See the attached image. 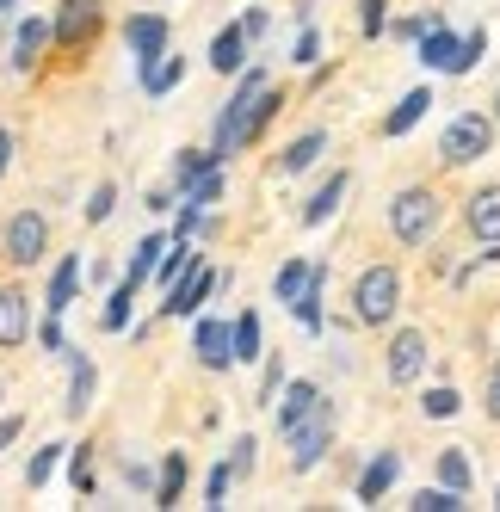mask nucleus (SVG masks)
Segmentation results:
<instances>
[{"label":"nucleus","instance_id":"nucleus-1","mask_svg":"<svg viewBox=\"0 0 500 512\" xmlns=\"http://www.w3.org/2000/svg\"><path fill=\"white\" fill-rule=\"evenodd\" d=\"M272 93H266V75H247L241 81V93H235V105H229V112H223V124H217V161L223 155H235L241 149V142H254V130L272 118Z\"/></svg>","mask_w":500,"mask_h":512},{"label":"nucleus","instance_id":"nucleus-7","mask_svg":"<svg viewBox=\"0 0 500 512\" xmlns=\"http://www.w3.org/2000/svg\"><path fill=\"white\" fill-rule=\"evenodd\" d=\"M124 38H130V50H136V62L149 68V62H161V56H167V19H155V13H136Z\"/></svg>","mask_w":500,"mask_h":512},{"label":"nucleus","instance_id":"nucleus-25","mask_svg":"<svg viewBox=\"0 0 500 512\" xmlns=\"http://www.w3.org/2000/svg\"><path fill=\"white\" fill-rule=\"evenodd\" d=\"M180 81H186V62H149V68H142V87H149V93H167Z\"/></svg>","mask_w":500,"mask_h":512},{"label":"nucleus","instance_id":"nucleus-27","mask_svg":"<svg viewBox=\"0 0 500 512\" xmlns=\"http://www.w3.org/2000/svg\"><path fill=\"white\" fill-rule=\"evenodd\" d=\"M457 506H463L457 488H420L414 494V512H457Z\"/></svg>","mask_w":500,"mask_h":512},{"label":"nucleus","instance_id":"nucleus-40","mask_svg":"<svg viewBox=\"0 0 500 512\" xmlns=\"http://www.w3.org/2000/svg\"><path fill=\"white\" fill-rule=\"evenodd\" d=\"M266 25H272L266 13H247V19H241V31H247V38H266Z\"/></svg>","mask_w":500,"mask_h":512},{"label":"nucleus","instance_id":"nucleus-15","mask_svg":"<svg viewBox=\"0 0 500 512\" xmlns=\"http://www.w3.org/2000/svg\"><path fill=\"white\" fill-rule=\"evenodd\" d=\"M426 112H433V93H426V87H414V93L396 105V112H389V124H383V130H389V136H408V130H414Z\"/></svg>","mask_w":500,"mask_h":512},{"label":"nucleus","instance_id":"nucleus-19","mask_svg":"<svg viewBox=\"0 0 500 512\" xmlns=\"http://www.w3.org/2000/svg\"><path fill=\"white\" fill-rule=\"evenodd\" d=\"M75 284H81V260H62L56 278H50V315H62L68 303H75Z\"/></svg>","mask_w":500,"mask_h":512},{"label":"nucleus","instance_id":"nucleus-44","mask_svg":"<svg viewBox=\"0 0 500 512\" xmlns=\"http://www.w3.org/2000/svg\"><path fill=\"white\" fill-rule=\"evenodd\" d=\"M7 7H19V0H0V13H7Z\"/></svg>","mask_w":500,"mask_h":512},{"label":"nucleus","instance_id":"nucleus-17","mask_svg":"<svg viewBox=\"0 0 500 512\" xmlns=\"http://www.w3.org/2000/svg\"><path fill=\"white\" fill-rule=\"evenodd\" d=\"M321 284H328V272L309 266V284L291 297V309H297V321H303V327H321Z\"/></svg>","mask_w":500,"mask_h":512},{"label":"nucleus","instance_id":"nucleus-3","mask_svg":"<svg viewBox=\"0 0 500 512\" xmlns=\"http://www.w3.org/2000/svg\"><path fill=\"white\" fill-rule=\"evenodd\" d=\"M396 297H402V278L389 266H371V272H359V284H352V309H359V321H371V327L396 315Z\"/></svg>","mask_w":500,"mask_h":512},{"label":"nucleus","instance_id":"nucleus-43","mask_svg":"<svg viewBox=\"0 0 500 512\" xmlns=\"http://www.w3.org/2000/svg\"><path fill=\"white\" fill-rule=\"evenodd\" d=\"M494 124H500V93H494Z\"/></svg>","mask_w":500,"mask_h":512},{"label":"nucleus","instance_id":"nucleus-16","mask_svg":"<svg viewBox=\"0 0 500 512\" xmlns=\"http://www.w3.org/2000/svg\"><path fill=\"white\" fill-rule=\"evenodd\" d=\"M210 62H217V75H229V68H241V62H247V31H241V25L217 31V44H210Z\"/></svg>","mask_w":500,"mask_h":512},{"label":"nucleus","instance_id":"nucleus-22","mask_svg":"<svg viewBox=\"0 0 500 512\" xmlns=\"http://www.w3.org/2000/svg\"><path fill=\"white\" fill-rule=\"evenodd\" d=\"M44 44H50V25H44V19H25V25H19V68L38 62Z\"/></svg>","mask_w":500,"mask_h":512},{"label":"nucleus","instance_id":"nucleus-42","mask_svg":"<svg viewBox=\"0 0 500 512\" xmlns=\"http://www.w3.org/2000/svg\"><path fill=\"white\" fill-rule=\"evenodd\" d=\"M7 155H13V136L0 130V173H7Z\"/></svg>","mask_w":500,"mask_h":512},{"label":"nucleus","instance_id":"nucleus-5","mask_svg":"<svg viewBox=\"0 0 500 512\" xmlns=\"http://www.w3.org/2000/svg\"><path fill=\"white\" fill-rule=\"evenodd\" d=\"M44 241H50V223L38 210H19L13 223H7V260L13 266H38L44 260Z\"/></svg>","mask_w":500,"mask_h":512},{"label":"nucleus","instance_id":"nucleus-21","mask_svg":"<svg viewBox=\"0 0 500 512\" xmlns=\"http://www.w3.org/2000/svg\"><path fill=\"white\" fill-rule=\"evenodd\" d=\"M321 155H328V136H321V130H309L303 142H291V155H284V173H303V167H315Z\"/></svg>","mask_w":500,"mask_h":512},{"label":"nucleus","instance_id":"nucleus-28","mask_svg":"<svg viewBox=\"0 0 500 512\" xmlns=\"http://www.w3.org/2000/svg\"><path fill=\"white\" fill-rule=\"evenodd\" d=\"M210 167H217V149H210V155H204V149H192V155H180V167H173V179H180V192L192 186V179H198V173H210Z\"/></svg>","mask_w":500,"mask_h":512},{"label":"nucleus","instance_id":"nucleus-36","mask_svg":"<svg viewBox=\"0 0 500 512\" xmlns=\"http://www.w3.org/2000/svg\"><path fill=\"white\" fill-rule=\"evenodd\" d=\"M229 482H235V469L223 463L217 475H210V506H223V494H229Z\"/></svg>","mask_w":500,"mask_h":512},{"label":"nucleus","instance_id":"nucleus-45","mask_svg":"<svg viewBox=\"0 0 500 512\" xmlns=\"http://www.w3.org/2000/svg\"><path fill=\"white\" fill-rule=\"evenodd\" d=\"M494 506H500V494H494Z\"/></svg>","mask_w":500,"mask_h":512},{"label":"nucleus","instance_id":"nucleus-30","mask_svg":"<svg viewBox=\"0 0 500 512\" xmlns=\"http://www.w3.org/2000/svg\"><path fill=\"white\" fill-rule=\"evenodd\" d=\"M130 303H136V284H118V297L105 303V315H99V321H105V327H112V334H118V327L130 321Z\"/></svg>","mask_w":500,"mask_h":512},{"label":"nucleus","instance_id":"nucleus-13","mask_svg":"<svg viewBox=\"0 0 500 512\" xmlns=\"http://www.w3.org/2000/svg\"><path fill=\"white\" fill-rule=\"evenodd\" d=\"M31 334V309L19 290H0V346H19Z\"/></svg>","mask_w":500,"mask_h":512},{"label":"nucleus","instance_id":"nucleus-10","mask_svg":"<svg viewBox=\"0 0 500 512\" xmlns=\"http://www.w3.org/2000/svg\"><path fill=\"white\" fill-rule=\"evenodd\" d=\"M210 284H217V272H210V266H192L186 284H173V290H167V303H161V309H167V315H192V309L210 297Z\"/></svg>","mask_w":500,"mask_h":512},{"label":"nucleus","instance_id":"nucleus-38","mask_svg":"<svg viewBox=\"0 0 500 512\" xmlns=\"http://www.w3.org/2000/svg\"><path fill=\"white\" fill-rule=\"evenodd\" d=\"M482 408H488V420H500V364H494V377H488V401H482Z\"/></svg>","mask_w":500,"mask_h":512},{"label":"nucleus","instance_id":"nucleus-24","mask_svg":"<svg viewBox=\"0 0 500 512\" xmlns=\"http://www.w3.org/2000/svg\"><path fill=\"white\" fill-rule=\"evenodd\" d=\"M161 247H167L161 235H149V241H142V247L130 253V272H124V284H142V278H149V272H155V260H161Z\"/></svg>","mask_w":500,"mask_h":512},{"label":"nucleus","instance_id":"nucleus-14","mask_svg":"<svg viewBox=\"0 0 500 512\" xmlns=\"http://www.w3.org/2000/svg\"><path fill=\"white\" fill-rule=\"evenodd\" d=\"M470 229H476L482 241H500V186H482V192L470 198Z\"/></svg>","mask_w":500,"mask_h":512},{"label":"nucleus","instance_id":"nucleus-12","mask_svg":"<svg viewBox=\"0 0 500 512\" xmlns=\"http://www.w3.org/2000/svg\"><path fill=\"white\" fill-rule=\"evenodd\" d=\"M309 414H321V389L315 383H291V389H284V408H278V432L303 426Z\"/></svg>","mask_w":500,"mask_h":512},{"label":"nucleus","instance_id":"nucleus-37","mask_svg":"<svg viewBox=\"0 0 500 512\" xmlns=\"http://www.w3.org/2000/svg\"><path fill=\"white\" fill-rule=\"evenodd\" d=\"M229 469H235V475H247V469H254V438H241V445H235V457H229Z\"/></svg>","mask_w":500,"mask_h":512},{"label":"nucleus","instance_id":"nucleus-8","mask_svg":"<svg viewBox=\"0 0 500 512\" xmlns=\"http://www.w3.org/2000/svg\"><path fill=\"white\" fill-rule=\"evenodd\" d=\"M420 371H426V334H420V327H408V334H396V346H389V377L414 383Z\"/></svg>","mask_w":500,"mask_h":512},{"label":"nucleus","instance_id":"nucleus-31","mask_svg":"<svg viewBox=\"0 0 500 512\" xmlns=\"http://www.w3.org/2000/svg\"><path fill=\"white\" fill-rule=\"evenodd\" d=\"M303 284H309V266H303V260H291V266L278 272V303H291V297H297Z\"/></svg>","mask_w":500,"mask_h":512},{"label":"nucleus","instance_id":"nucleus-11","mask_svg":"<svg viewBox=\"0 0 500 512\" xmlns=\"http://www.w3.org/2000/svg\"><path fill=\"white\" fill-rule=\"evenodd\" d=\"M93 25H99V0H62V13H56V25H50V31H56L62 44H81Z\"/></svg>","mask_w":500,"mask_h":512},{"label":"nucleus","instance_id":"nucleus-2","mask_svg":"<svg viewBox=\"0 0 500 512\" xmlns=\"http://www.w3.org/2000/svg\"><path fill=\"white\" fill-rule=\"evenodd\" d=\"M389 229H396L408 247H420L426 235H433L439 229V198L433 192H426V186H408L396 204H389Z\"/></svg>","mask_w":500,"mask_h":512},{"label":"nucleus","instance_id":"nucleus-41","mask_svg":"<svg viewBox=\"0 0 500 512\" xmlns=\"http://www.w3.org/2000/svg\"><path fill=\"white\" fill-rule=\"evenodd\" d=\"M13 438H19V414H13V420H0V451H7Z\"/></svg>","mask_w":500,"mask_h":512},{"label":"nucleus","instance_id":"nucleus-34","mask_svg":"<svg viewBox=\"0 0 500 512\" xmlns=\"http://www.w3.org/2000/svg\"><path fill=\"white\" fill-rule=\"evenodd\" d=\"M426 414H433V420H451V414H457V395H451V389H426Z\"/></svg>","mask_w":500,"mask_h":512},{"label":"nucleus","instance_id":"nucleus-18","mask_svg":"<svg viewBox=\"0 0 500 512\" xmlns=\"http://www.w3.org/2000/svg\"><path fill=\"white\" fill-rule=\"evenodd\" d=\"M340 192H346V173H328V186H321V192L309 198V210H303V223H309V229H321V223H328V216H334Z\"/></svg>","mask_w":500,"mask_h":512},{"label":"nucleus","instance_id":"nucleus-33","mask_svg":"<svg viewBox=\"0 0 500 512\" xmlns=\"http://www.w3.org/2000/svg\"><path fill=\"white\" fill-rule=\"evenodd\" d=\"M180 482H186V457H167V482H161V506L180 500Z\"/></svg>","mask_w":500,"mask_h":512},{"label":"nucleus","instance_id":"nucleus-20","mask_svg":"<svg viewBox=\"0 0 500 512\" xmlns=\"http://www.w3.org/2000/svg\"><path fill=\"white\" fill-rule=\"evenodd\" d=\"M389 482H396V451H383V457L359 475V500H371V506H377V494H383Z\"/></svg>","mask_w":500,"mask_h":512},{"label":"nucleus","instance_id":"nucleus-23","mask_svg":"<svg viewBox=\"0 0 500 512\" xmlns=\"http://www.w3.org/2000/svg\"><path fill=\"white\" fill-rule=\"evenodd\" d=\"M260 358V315H241L235 321V364H254Z\"/></svg>","mask_w":500,"mask_h":512},{"label":"nucleus","instance_id":"nucleus-9","mask_svg":"<svg viewBox=\"0 0 500 512\" xmlns=\"http://www.w3.org/2000/svg\"><path fill=\"white\" fill-rule=\"evenodd\" d=\"M198 358L210 364V371L235 364V327L229 321H198Z\"/></svg>","mask_w":500,"mask_h":512},{"label":"nucleus","instance_id":"nucleus-39","mask_svg":"<svg viewBox=\"0 0 500 512\" xmlns=\"http://www.w3.org/2000/svg\"><path fill=\"white\" fill-rule=\"evenodd\" d=\"M383 7L389 0H365V31H383Z\"/></svg>","mask_w":500,"mask_h":512},{"label":"nucleus","instance_id":"nucleus-4","mask_svg":"<svg viewBox=\"0 0 500 512\" xmlns=\"http://www.w3.org/2000/svg\"><path fill=\"white\" fill-rule=\"evenodd\" d=\"M488 142H494V124H488V118H476V112H463V118H451V124H445L439 155H445L451 167H463V161L488 155Z\"/></svg>","mask_w":500,"mask_h":512},{"label":"nucleus","instance_id":"nucleus-29","mask_svg":"<svg viewBox=\"0 0 500 512\" xmlns=\"http://www.w3.org/2000/svg\"><path fill=\"white\" fill-rule=\"evenodd\" d=\"M439 475H445V488L463 494V488H470V457H463V451H445V457H439Z\"/></svg>","mask_w":500,"mask_h":512},{"label":"nucleus","instance_id":"nucleus-26","mask_svg":"<svg viewBox=\"0 0 500 512\" xmlns=\"http://www.w3.org/2000/svg\"><path fill=\"white\" fill-rule=\"evenodd\" d=\"M87 401H93V364L81 358L75 364V383H68V414H87Z\"/></svg>","mask_w":500,"mask_h":512},{"label":"nucleus","instance_id":"nucleus-32","mask_svg":"<svg viewBox=\"0 0 500 512\" xmlns=\"http://www.w3.org/2000/svg\"><path fill=\"white\" fill-rule=\"evenodd\" d=\"M56 457H62V445L38 451V457H31V469H25V482H31V488H44V482H50V469H56Z\"/></svg>","mask_w":500,"mask_h":512},{"label":"nucleus","instance_id":"nucleus-35","mask_svg":"<svg viewBox=\"0 0 500 512\" xmlns=\"http://www.w3.org/2000/svg\"><path fill=\"white\" fill-rule=\"evenodd\" d=\"M112 204H118V192H112V186H99L93 204H87V223H105V216H112Z\"/></svg>","mask_w":500,"mask_h":512},{"label":"nucleus","instance_id":"nucleus-6","mask_svg":"<svg viewBox=\"0 0 500 512\" xmlns=\"http://www.w3.org/2000/svg\"><path fill=\"white\" fill-rule=\"evenodd\" d=\"M284 438H291V463H297V469H315V463H321V451H328V438H334V426H328V408H321V414H309L303 426H291Z\"/></svg>","mask_w":500,"mask_h":512}]
</instances>
